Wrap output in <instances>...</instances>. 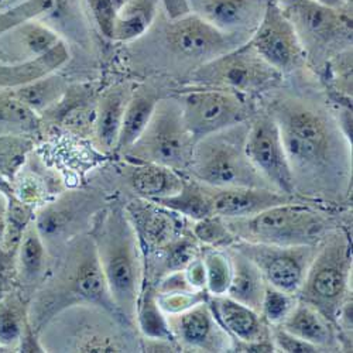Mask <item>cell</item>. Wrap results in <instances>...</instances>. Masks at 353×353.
I'll list each match as a JSON object with an SVG mask.
<instances>
[{"label": "cell", "instance_id": "6da1fadb", "mask_svg": "<svg viewBox=\"0 0 353 353\" xmlns=\"http://www.w3.org/2000/svg\"><path fill=\"white\" fill-rule=\"evenodd\" d=\"M270 114L280 130L296 191L305 185L323 194L339 175L342 145H350L339 126L315 105L296 98L277 101Z\"/></svg>", "mask_w": 353, "mask_h": 353}, {"label": "cell", "instance_id": "7a4b0ae2", "mask_svg": "<svg viewBox=\"0 0 353 353\" xmlns=\"http://www.w3.org/2000/svg\"><path fill=\"white\" fill-rule=\"evenodd\" d=\"M92 239L112 300L125 321L133 322L144 288V264L132 218L122 208L105 211Z\"/></svg>", "mask_w": 353, "mask_h": 353}, {"label": "cell", "instance_id": "3957f363", "mask_svg": "<svg viewBox=\"0 0 353 353\" xmlns=\"http://www.w3.org/2000/svg\"><path fill=\"white\" fill-rule=\"evenodd\" d=\"M248 126L245 122L198 140L188 167L192 180L214 188H272L246 154Z\"/></svg>", "mask_w": 353, "mask_h": 353}, {"label": "cell", "instance_id": "277c9868", "mask_svg": "<svg viewBox=\"0 0 353 353\" xmlns=\"http://www.w3.org/2000/svg\"><path fill=\"white\" fill-rule=\"evenodd\" d=\"M241 241L276 246L318 245L334 229L332 219L310 205H276L250 218L225 219Z\"/></svg>", "mask_w": 353, "mask_h": 353}, {"label": "cell", "instance_id": "5b68a950", "mask_svg": "<svg viewBox=\"0 0 353 353\" xmlns=\"http://www.w3.org/2000/svg\"><path fill=\"white\" fill-rule=\"evenodd\" d=\"M350 270V243L345 233L332 229L318 245L297 294L299 301L310 304L331 322H336L342 305L347 301Z\"/></svg>", "mask_w": 353, "mask_h": 353}, {"label": "cell", "instance_id": "8992f818", "mask_svg": "<svg viewBox=\"0 0 353 353\" xmlns=\"http://www.w3.org/2000/svg\"><path fill=\"white\" fill-rule=\"evenodd\" d=\"M195 140L190 133L179 101H159L152 119L126 152V156L143 163H154L185 171L190 167Z\"/></svg>", "mask_w": 353, "mask_h": 353}, {"label": "cell", "instance_id": "52a82bcc", "mask_svg": "<svg viewBox=\"0 0 353 353\" xmlns=\"http://www.w3.org/2000/svg\"><path fill=\"white\" fill-rule=\"evenodd\" d=\"M277 2L296 28L307 57H332L343 51L338 46L352 44V8L332 9L315 0Z\"/></svg>", "mask_w": 353, "mask_h": 353}, {"label": "cell", "instance_id": "ba28073f", "mask_svg": "<svg viewBox=\"0 0 353 353\" xmlns=\"http://www.w3.org/2000/svg\"><path fill=\"white\" fill-rule=\"evenodd\" d=\"M281 78L283 75L260 58L248 41L203 63L194 72V79L199 85L216 88L242 98L273 88Z\"/></svg>", "mask_w": 353, "mask_h": 353}, {"label": "cell", "instance_id": "9c48e42d", "mask_svg": "<svg viewBox=\"0 0 353 353\" xmlns=\"http://www.w3.org/2000/svg\"><path fill=\"white\" fill-rule=\"evenodd\" d=\"M184 122L195 143L249 121L246 99L216 88L202 86L181 95Z\"/></svg>", "mask_w": 353, "mask_h": 353}, {"label": "cell", "instance_id": "30bf717a", "mask_svg": "<svg viewBox=\"0 0 353 353\" xmlns=\"http://www.w3.org/2000/svg\"><path fill=\"white\" fill-rule=\"evenodd\" d=\"M248 43L281 75L299 70L307 60L296 28L277 0H268L266 9Z\"/></svg>", "mask_w": 353, "mask_h": 353}, {"label": "cell", "instance_id": "8fae6325", "mask_svg": "<svg viewBox=\"0 0 353 353\" xmlns=\"http://www.w3.org/2000/svg\"><path fill=\"white\" fill-rule=\"evenodd\" d=\"M318 245L276 246L238 239L230 246L256 264L269 285L297 297Z\"/></svg>", "mask_w": 353, "mask_h": 353}, {"label": "cell", "instance_id": "7c38bea8", "mask_svg": "<svg viewBox=\"0 0 353 353\" xmlns=\"http://www.w3.org/2000/svg\"><path fill=\"white\" fill-rule=\"evenodd\" d=\"M245 150L253 167L273 190L290 196L296 192L280 130L270 113L256 116L249 123Z\"/></svg>", "mask_w": 353, "mask_h": 353}, {"label": "cell", "instance_id": "4fadbf2b", "mask_svg": "<svg viewBox=\"0 0 353 353\" xmlns=\"http://www.w3.org/2000/svg\"><path fill=\"white\" fill-rule=\"evenodd\" d=\"M165 37L176 55L191 61H202V64L248 41L219 32L194 13L170 19Z\"/></svg>", "mask_w": 353, "mask_h": 353}, {"label": "cell", "instance_id": "5bb4252c", "mask_svg": "<svg viewBox=\"0 0 353 353\" xmlns=\"http://www.w3.org/2000/svg\"><path fill=\"white\" fill-rule=\"evenodd\" d=\"M63 287L64 290L68 288L67 296L78 303L82 300L85 304L97 305L114 315H121L112 300L92 236L75 243L70 254L68 269L63 276Z\"/></svg>", "mask_w": 353, "mask_h": 353}, {"label": "cell", "instance_id": "9a60e30c", "mask_svg": "<svg viewBox=\"0 0 353 353\" xmlns=\"http://www.w3.org/2000/svg\"><path fill=\"white\" fill-rule=\"evenodd\" d=\"M208 304L226 332L233 338L234 352H276L270 325L260 312L228 296L210 297Z\"/></svg>", "mask_w": 353, "mask_h": 353}, {"label": "cell", "instance_id": "2e32d148", "mask_svg": "<svg viewBox=\"0 0 353 353\" xmlns=\"http://www.w3.org/2000/svg\"><path fill=\"white\" fill-rule=\"evenodd\" d=\"M165 316L172 338L181 350L232 352L233 338L214 315L208 300L184 312Z\"/></svg>", "mask_w": 353, "mask_h": 353}, {"label": "cell", "instance_id": "e0dca14e", "mask_svg": "<svg viewBox=\"0 0 353 353\" xmlns=\"http://www.w3.org/2000/svg\"><path fill=\"white\" fill-rule=\"evenodd\" d=\"M190 12L201 17L219 32L241 37H250L268 0H187Z\"/></svg>", "mask_w": 353, "mask_h": 353}, {"label": "cell", "instance_id": "ac0fdd59", "mask_svg": "<svg viewBox=\"0 0 353 353\" xmlns=\"http://www.w3.org/2000/svg\"><path fill=\"white\" fill-rule=\"evenodd\" d=\"M210 188L212 212L223 219L250 218L276 205L291 201L290 195L272 188Z\"/></svg>", "mask_w": 353, "mask_h": 353}, {"label": "cell", "instance_id": "d6986e66", "mask_svg": "<svg viewBox=\"0 0 353 353\" xmlns=\"http://www.w3.org/2000/svg\"><path fill=\"white\" fill-rule=\"evenodd\" d=\"M113 315L98 308L97 314L91 315V323L88 319L79 321L72 336L61 341L57 349H64V352H125L128 345L122 341L121 331L114 327Z\"/></svg>", "mask_w": 353, "mask_h": 353}, {"label": "cell", "instance_id": "ffe728a7", "mask_svg": "<svg viewBox=\"0 0 353 353\" xmlns=\"http://www.w3.org/2000/svg\"><path fill=\"white\" fill-rule=\"evenodd\" d=\"M150 205L140 208L136 215H129L134 221L139 239L144 241L147 248L160 252L174 241L184 236V216L149 201Z\"/></svg>", "mask_w": 353, "mask_h": 353}, {"label": "cell", "instance_id": "44dd1931", "mask_svg": "<svg viewBox=\"0 0 353 353\" xmlns=\"http://www.w3.org/2000/svg\"><path fill=\"white\" fill-rule=\"evenodd\" d=\"M225 250L232 264V277L226 296L260 312L268 285L266 280L256 264L238 249L229 246Z\"/></svg>", "mask_w": 353, "mask_h": 353}, {"label": "cell", "instance_id": "7402d4cb", "mask_svg": "<svg viewBox=\"0 0 353 353\" xmlns=\"http://www.w3.org/2000/svg\"><path fill=\"white\" fill-rule=\"evenodd\" d=\"M279 325L291 335L318 346L321 350L331 347L335 342L332 322L318 310L303 301H297L291 312Z\"/></svg>", "mask_w": 353, "mask_h": 353}, {"label": "cell", "instance_id": "603a6c76", "mask_svg": "<svg viewBox=\"0 0 353 353\" xmlns=\"http://www.w3.org/2000/svg\"><path fill=\"white\" fill-rule=\"evenodd\" d=\"M184 181L185 179H183L179 171L154 163L139 161L130 172L133 190L147 201L175 195L181 191Z\"/></svg>", "mask_w": 353, "mask_h": 353}, {"label": "cell", "instance_id": "cb8c5ba5", "mask_svg": "<svg viewBox=\"0 0 353 353\" xmlns=\"http://www.w3.org/2000/svg\"><path fill=\"white\" fill-rule=\"evenodd\" d=\"M159 9V0H128L116 10L112 39L129 41L143 36L153 24Z\"/></svg>", "mask_w": 353, "mask_h": 353}, {"label": "cell", "instance_id": "d4e9b609", "mask_svg": "<svg viewBox=\"0 0 353 353\" xmlns=\"http://www.w3.org/2000/svg\"><path fill=\"white\" fill-rule=\"evenodd\" d=\"M128 101L129 97L123 88H113L99 102L95 132L98 143L103 150H116Z\"/></svg>", "mask_w": 353, "mask_h": 353}, {"label": "cell", "instance_id": "484cf974", "mask_svg": "<svg viewBox=\"0 0 353 353\" xmlns=\"http://www.w3.org/2000/svg\"><path fill=\"white\" fill-rule=\"evenodd\" d=\"M157 102V97L147 91H139L129 98L123 113L119 139H117L116 144L117 152L126 154V152L137 141L149 125Z\"/></svg>", "mask_w": 353, "mask_h": 353}, {"label": "cell", "instance_id": "4316f807", "mask_svg": "<svg viewBox=\"0 0 353 353\" xmlns=\"http://www.w3.org/2000/svg\"><path fill=\"white\" fill-rule=\"evenodd\" d=\"M152 202L192 221H199L214 215L208 185L201 184L195 180H185L181 191L175 195Z\"/></svg>", "mask_w": 353, "mask_h": 353}, {"label": "cell", "instance_id": "83f0119b", "mask_svg": "<svg viewBox=\"0 0 353 353\" xmlns=\"http://www.w3.org/2000/svg\"><path fill=\"white\" fill-rule=\"evenodd\" d=\"M141 334L150 341H168L175 342L168 327L165 314L160 310L156 300V290L143 288L140 296L136 319Z\"/></svg>", "mask_w": 353, "mask_h": 353}, {"label": "cell", "instance_id": "f1b7e54d", "mask_svg": "<svg viewBox=\"0 0 353 353\" xmlns=\"http://www.w3.org/2000/svg\"><path fill=\"white\" fill-rule=\"evenodd\" d=\"M47 246L41 234L34 225L28 226L20 242L19 249V268L23 279L27 281H36L44 272Z\"/></svg>", "mask_w": 353, "mask_h": 353}, {"label": "cell", "instance_id": "f546056e", "mask_svg": "<svg viewBox=\"0 0 353 353\" xmlns=\"http://www.w3.org/2000/svg\"><path fill=\"white\" fill-rule=\"evenodd\" d=\"M201 257L205 268V290L210 297L226 296L232 277V264L226 250L208 248Z\"/></svg>", "mask_w": 353, "mask_h": 353}, {"label": "cell", "instance_id": "4dcf8cb0", "mask_svg": "<svg viewBox=\"0 0 353 353\" xmlns=\"http://www.w3.org/2000/svg\"><path fill=\"white\" fill-rule=\"evenodd\" d=\"M61 91L63 83L60 78L47 75L41 79L23 85L21 90L17 91L16 97L21 103H24L32 110H37L54 103V101H57V98L60 97Z\"/></svg>", "mask_w": 353, "mask_h": 353}, {"label": "cell", "instance_id": "1f68e13d", "mask_svg": "<svg viewBox=\"0 0 353 353\" xmlns=\"http://www.w3.org/2000/svg\"><path fill=\"white\" fill-rule=\"evenodd\" d=\"M192 234L202 245L216 249L229 248L238 241V238L228 228L225 219L218 215H211L195 221L192 226Z\"/></svg>", "mask_w": 353, "mask_h": 353}, {"label": "cell", "instance_id": "d6a6232c", "mask_svg": "<svg viewBox=\"0 0 353 353\" xmlns=\"http://www.w3.org/2000/svg\"><path fill=\"white\" fill-rule=\"evenodd\" d=\"M297 301L299 299L296 296H291V294H287L268 284L263 296L260 314L269 325H279L291 312Z\"/></svg>", "mask_w": 353, "mask_h": 353}, {"label": "cell", "instance_id": "836d02e7", "mask_svg": "<svg viewBox=\"0 0 353 353\" xmlns=\"http://www.w3.org/2000/svg\"><path fill=\"white\" fill-rule=\"evenodd\" d=\"M60 43V37L57 33L43 24H27L21 32L23 48L33 58L50 52Z\"/></svg>", "mask_w": 353, "mask_h": 353}, {"label": "cell", "instance_id": "e575fe53", "mask_svg": "<svg viewBox=\"0 0 353 353\" xmlns=\"http://www.w3.org/2000/svg\"><path fill=\"white\" fill-rule=\"evenodd\" d=\"M208 299H210V294L205 290L174 291V292H157L156 291L157 304L165 315H174V314L184 312L199 303L207 301Z\"/></svg>", "mask_w": 353, "mask_h": 353}, {"label": "cell", "instance_id": "d590c367", "mask_svg": "<svg viewBox=\"0 0 353 353\" xmlns=\"http://www.w3.org/2000/svg\"><path fill=\"white\" fill-rule=\"evenodd\" d=\"M270 335L273 345L276 347V352H285V353H314V352H322L318 346L311 345L297 336L291 335L285 330H283L280 325H270Z\"/></svg>", "mask_w": 353, "mask_h": 353}, {"label": "cell", "instance_id": "8d00e7d4", "mask_svg": "<svg viewBox=\"0 0 353 353\" xmlns=\"http://www.w3.org/2000/svg\"><path fill=\"white\" fill-rule=\"evenodd\" d=\"M21 338V321L13 310L0 311V345H13Z\"/></svg>", "mask_w": 353, "mask_h": 353}, {"label": "cell", "instance_id": "74e56055", "mask_svg": "<svg viewBox=\"0 0 353 353\" xmlns=\"http://www.w3.org/2000/svg\"><path fill=\"white\" fill-rule=\"evenodd\" d=\"M184 270L194 290H205V268H203V261L201 256L195 257Z\"/></svg>", "mask_w": 353, "mask_h": 353}, {"label": "cell", "instance_id": "f35d334b", "mask_svg": "<svg viewBox=\"0 0 353 353\" xmlns=\"http://www.w3.org/2000/svg\"><path fill=\"white\" fill-rule=\"evenodd\" d=\"M161 2L170 19H176L191 13L187 0H161Z\"/></svg>", "mask_w": 353, "mask_h": 353}, {"label": "cell", "instance_id": "ab89813d", "mask_svg": "<svg viewBox=\"0 0 353 353\" xmlns=\"http://www.w3.org/2000/svg\"><path fill=\"white\" fill-rule=\"evenodd\" d=\"M315 2L325 5L332 9H346L352 8V0H315Z\"/></svg>", "mask_w": 353, "mask_h": 353}]
</instances>
